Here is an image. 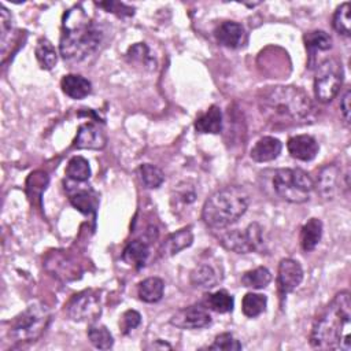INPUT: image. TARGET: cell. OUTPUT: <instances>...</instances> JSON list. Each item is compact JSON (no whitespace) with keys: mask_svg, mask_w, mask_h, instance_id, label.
<instances>
[{"mask_svg":"<svg viewBox=\"0 0 351 351\" xmlns=\"http://www.w3.org/2000/svg\"><path fill=\"white\" fill-rule=\"evenodd\" d=\"M165 292V282L159 277H148L138 284V298L145 303H156L162 299Z\"/></svg>","mask_w":351,"mask_h":351,"instance_id":"cb8c5ba5","label":"cell"},{"mask_svg":"<svg viewBox=\"0 0 351 351\" xmlns=\"http://www.w3.org/2000/svg\"><path fill=\"white\" fill-rule=\"evenodd\" d=\"M195 129L199 133L217 134L222 130V111L218 106L208 107L195 121Z\"/></svg>","mask_w":351,"mask_h":351,"instance_id":"7402d4cb","label":"cell"},{"mask_svg":"<svg viewBox=\"0 0 351 351\" xmlns=\"http://www.w3.org/2000/svg\"><path fill=\"white\" fill-rule=\"evenodd\" d=\"M221 244L236 254L258 251L263 245V229L258 222H252L244 230H233L221 236Z\"/></svg>","mask_w":351,"mask_h":351,"instance_id":"ba28073f","label":"cell"},{"mask_svg":"<svg viewBox=\"0 0 351 351\" xmlns=\"http://www.w3.org/2000/svg\"><path fill=\"white\" fill-rule=\"evenodd\" d=\"M241 343L229 332L215 336L213 344L208 346V350H223V351H239L241 350Z\"/></svg>","mask_w":351,"mask_h":351,"instance_id":"836d02e7","label":"cell"},{"mask_svg":"<svg viewBox=\"0 0 351 351\" xmlns=\"http://www.w3.org/2000/svg\"><path fill=\"white\" fill-rule=\"evenodd\" d=\"M149 255V247L145 241L143 240H132L126 244V247L122 251V261L134 267V269H141L144 267L147 259Z\"/></svg>","mask_w":351,"mask_h":351,"instance_id":"d6986e66","label":"cell"},{"mask_svg":"<svg viewBox=\"0 0 351 351\" xmlns=\"http://www.w3.org/2000/svg\"><path fill=\"white\" fill-rule=\"evenodd\" d=\"M288 152L292 158L303 162L313 160L319 149L317 140L310 134H298L288 138L287 143Z\"/></svg>","mask_w":351,"mask_h":351,"instance_id":"5bb4252c","label":"cell"},{"mask_svg":"<svg viewBox=\"0 0 351 351\" xmlns=\"http://www.w3.org/2000/svg\"><path fill=\"white\" fill-rule=\"evenodd\" d=\"M66 176L75 182H84L90 177L89 162L82 156H73L66 166Z\"/></svg>","mask_w":351,"mask_h":351,"instance_id":"f1b7e54d","label":"cell"},{"mask_svg":"<svg viewBox=\"0 0 351 351\" xmlns=\"http://www.w3.org/2000/svg\"><path fill=\"white\" fill-rule=\"evenodd\" d=\"M88 339L99 350H108L114 344V337L110 330L100 324H90L88 328Z\"/></svg>","mask_w":351,"mask_h":351,"instance_id":"4dcf8cb0","label":"cell"},{"mask_svg":"<svg viewBox=\"0 0 351 351\" xmlns=\"http://www.w3.org/2000/svg\"><path fill=\"white\" fill-rule=\"evenodd\" d=\"M281 149H282V144L278 138L271 136H265L259 138L255 143V145L251 148L250 156L252 160L259 163L271 162L276 158H278V155L281 154Z\"/></svg>","mask_w":351,"mask_h":351,"instance_id":"2e32d148","label":"cell"},{"mask_svg":"<svg viewBox=\"0 0 351 351\" xmlns=\"http://www.w3.org/2000/svg\"><path fill=\"white\" fill-rule=\"evenodd\" d=\"M274 192L285 202L304 203L310 199L314 189V181L310 174L302 169H277L273 174Z\"/></svg>","mask_w":351,"mask_h":351,"instance_id":"8992f818","label":"cell"},{"mask_svg":"<svg viewBox=\"0 0 351 351\" xmlns=\"http://www.w3.org/2000/svg\"><path fill=\"white\" fill-rule=\"evenodd\" d=\"M350 99H351V92H350V89H347L340 100V110H341V115H343L346 123L350 122Z\"/></svg>","mask_w":351,"mask_h":351,"instance_id":"74e56055","label":"cell"},{"mask_svg":"<svg viewBox=\"0 0 351 351\" xmlns=\"http://www.w3.org/2000/svg\"><path fill=\"white\" fill-rule=\"evenodd\" d=\"M141 324V315L136 310H126L121 319H119V328L123 335H128L133 329H136Z\"/></svg>","mask_w":351,"mask_h":351,"instance_id":"e575fe53","label":"cell"},{"mask_svg":"<svg viewBox=\"0 0 351 351\" xmlns=\"http://www.w3.org/2000/svg\"><path fill=\"white\" fill-rule=\"evenodd\" d=\"M267 306V298L262 293L248 292L243 296L241 300V311L248 318H255L261 315Z\"/></svg>","mask_w":351,"mask_h":351,"instance_id":"4316f807","label":"cell"},{"mask_svg":"<svg viewBox=\"0 0 351 351\" xmlns=\"http://www.w3.org/2000/svg\"><path fill=\"white\" fill-rule=\"evenodd\" d=\"M333 29L343 36H350L351 30V21H350V3H343L333 14L332 19Z\"/></svg>","mask_w":351,"mask_h":351,"instance_id":"d6a6232c","label":"cell"},{"mask_svg":"<svg viewBox=\"0 0 351 351\" xmlns=\"http://www.w3.org/2000/svg\"><path fill=\"white\" fill-rule=\"evenodd\" d=\"M96 5L104 8L108 12H112L118 16H130L134 14L133 7H129L125 3H119V1H103V3H96Z\"/></svg>","mask_w":351,"mask_h":351,"instance_id":"d590c367","label":"cell"},{"mask_svg":"<svg viewBox=\"0 0 351 351\" xmlns=\"http://www.w3.org/2000/svg\"><path fill=\"white\" fill-rule=\"evenodd\" d=\"M221 281V273L211 263H200L191 273V282L196 288L210 289Z\"/></svg>","mask_w":351,"mask_h":351,"instance_id":"ffe728a7","label":"cell"},{"mask_svg":"<svg viewBox=\"0 0 351 351\" xmlns=\"http://www.w3.org/2000/svg\"><path fill=\"white\" fill-rule=\"evenodd\" d=\"M250 195L240 185H229L214 192L203 204L202 218L213 229H223L236 222L248 208Z\"/></svg>","mask_w":351,"mask_h":351,"instance_id":"277c9868","label":"cell"},{"mask_svg":"<svg viewBox=\"0 0 351 351\" xmlns=\"http://www.w3.org/2000/svg\"><path fill=\"white\" fill-rule=\"evenodd\" d=\"M261 114L270 122H298L311 111L308 95L292 85H276L263 89L258 99Z\"/></svg>","mask_w":351,"mask_h":351,"instance_id":"3957f363","label":"cell"},{"mask_svg":"<svg viewBox=\"0 0 351 351\" xmlns=\"http://www.w3.org/2000/svg\"><path fill=\"white\" fill-rule=\"evenodd\" d=\"M271 281V273L265 266H258L252 270H248L243 273L241 276V284L247 288L252 289H262L267 287Z\"/></svg>","mask_w":351,"mask_h":351,"instance_id":"484cf974","label":"cell"},{"mask_svg":"<svg viewBox=\"0 0 351 351\" xmlns=\"http://www.w3.org/2000/svg\"><path fill=\"white\" fill-rule=\"evenodd\" d=\"M51 317L52 314L45 304H30L10 322L8 335L15 343L34 341L45 332Z\"/></svg>","mask_w":351,"mask_h":351,"instance_id":"5b68a950","label":"cell"},{"mask_svg":"<svg viewBox=\"0 0 351 351\" xmlns=\"http://www.w3.org/2000/svg\"><path fill=\"white\" fill-rule=\"evenodd\" d=\"M343 66L335 58L318 63L314 77V95L321 103L332 101L343 84Z\"/></svg>","mask_w":351,"mask_h":351,"instance_id":"52a82bcc","label":"cell"},{"mask_svg":"<svg viewBox=\"0 0 351 351\" xmlns=\"http://www.w3.org/2000/svg\"><path fill=\"white\" fill-rule=\"evenodd\" d=\"M101 30L92 22L85 10L77 4L62 18L59 51L64 60L80 62L92 55L101 43Z\"/></svg>","mask_w":351,"mask_h":351,"instance_id":"7a4b0ae2","label":"cell"},{"mask_svg":"<svg viewBox=\"0 0 351 351\" xmlns=\"http://www.w3.org/2000/svg\"><path fill=\"white\" fill-rule=\"evenodd\" d=\"M192 243H193V233L191 228L180 229L165 239V241L159 247V255L160 256L176 255L180 251L188 248Z\"/></svg>","mask_w":351,"mask_h":351,"instance_id":"e0dca14e","label":"cell"},{"mask_svg":"<svg viewBox=\"0 0 351 351\" xmlns=\"http://www.w3.org/2000/svg\"><path fill=\"white\" fill-rule=\"evenodd\" d=\"M195 199H196V193L192 188H189V186L188 188L186 186L177 188V192H176V200L177 202L181 200L182 204H189V203L195 202Z\"/></svg>","mask_w":351,"mask_h":351,"instance_id":"8d00e7d4","label":"cell"},{"mask_svg":"<svg viewBox=\"0 0 351 351\" xmlns=\"http://www.w3.org/2000/svg\"><path fill=\"white\" fill-rule=\"evenodd\" d=\"M214 36L219 45L233 49L240 47L244 37V27L234 21H225L215 27Z\"/></svg>","mask_w":351,"mask_h":351,"instance_id":"9a60e30c","label":"cell"},{"mask_svg":"<svg viewBox=\"0 0 351 351\" xmlns=\"http://www.w3.org/2000/svg\"><path fill=\"white\" fill-rule=\"evenodd\" d=\"M66 313L73 321L95 322L101 314L100 296L93 289H85L69 300Z\"/></svg>","mask_w":351,"mask_h":351,"instance_id":"9c48e42d","label":"cell"},{"mask_svg":"<svg viewBox=\"0 0 351 351\" xmlns=\"http://www.w3.org/2000/svg\"><path fill=\"white\" fill-rule=\"evenodd\" d=\"M106 143L107 137L103 129L93 122H86L80 126L73 145L78 149H101Z\"/></svg>","mask_w":351,"mask_h":351,"instance_id":"4fadbf2b","label":"cell"},{"mask_svg":"<svg viewBox=\"0 0 351 351\" xmlns=\"http://www.w3.org/2000/svg\"><path fill=\"white\" fill-rule=\"evenodd\" d=\"M60 88L66 96L74 100L84 99L92 92L90 81L80 74H66L60 80Z\"/></svg>","mask_w":351,"mask_h":351,"instance_id":"ac0fdd59","label":"cell"},{"mask_svg":"<svg viewBox=\"0 0 351 351\" xmlns=\"http://www.w3.org/2000/svg\"><path fill=\"white\" fill-rule=\"evenodd\" d=\"M206 306L217 313L225 314L233 310L234 300H233V296L226 289H219L207 295Z\"/></svg>","mask_w":351,"mask_h":351,"instance_id":"f546056e","label":"cell"},{"mask_svg":"<svg viewBox=\"0 0 351 351\" xmlns=\"http://www.w3.org/2000/svg\"><path fill=\"white\" fill-rule=\"evenodd\" d=\"M306 49L308 51V66L313 67L317 52H324L332 48V37L324 30H310L303 37Z\"/></svg>","mask_w":351,"mask_h":351,"instance_id":"44dd1931","label":"cell"},{"mask_svg":"<svg viewBox=\"0 0 351 351\" xmlns=\"http://www.w3.org/2000/svg\"><path fill=\"white\" fill-rule=\"evenodd\" d=\"M350 292L341 291L332 299V302L315 319L310 333L311 347L321 350L350 351Z\"/></svg>","mask_w":351,"mask_h":351,"instance_id":"6da1fadb","label":"cell"},{"mask_svg":"<svg viewBox=\"0 0 351 351\" xmlns=\"http://www.w3.org/2000/svg\"><path fill=\"white\" fill-rule=\"evenodd\" d=\"M34 53H36V59L40 63L41 69L51 70L56 64V62H58L56 49L52 45V43L49 40H47V38H40L37 41Z\"/></svg>","mask_w":351,"mask_h":351,"instance_id":"83f0119b","label":"cell"},{"mask_svg":"<svg viewBox=\"0 0 351 351\" xmlns=\"http://www.w3.org/2000/svg\"><path fill=\"white\" fill-rule=\"evenodd\" d=\"M138 174L141 178V182L149 189L159 188L165 181L163 171L151 163H143L138 167Z\"/></svg>","mask_w":351,"mask_h":351,"instance_id":"1f68e13d","label":"cell"},{"mask_svg":"<svg viewBox=\"0 0 351 351\" xmlns=\"http://www.w3.org/2000/svg\"><path fill=\"white\" fill-rule=\"evenodd\" d=\"M303 280V269L300 263L291 258H284L278 263L277 287L280 298L284 299L289 292L296 289Z\"/></svg>","mask_w":351,"mask_h":351,"instance_id":"7c38bea8","label":"cell"},{"mask_svg":"<svg viewBox=\"0 0 351 351\" xmlns=\"http://www.w3.org/2000/svg\"><path fill=\"white\" fill-rule=\"evenodd\" d=\"M170 324L180 329H200L211 324V315L204 306L192 304L173 314Z\"/></svg>","mask_w":351,"mask_h":351,"instance_id":"8fae6325","label":"cell"},{"mask_svg":"<svg viewBox=\"0 0 351 351\" xmlns=\"http://www.w3.org/2000/svg\"><path fill=\"white\" fill-rule=\"evenodd\" d=\"M348 173H341V169L335 165H326L322 167L317 176V181H314V188L324 199H335L341 193V189H348Z\"/></svg>","mask_w":351,"mask_h":351,"instance_id":"30bf717a","label":"cell"},{"mask_svg":"<svg viewBox=\"0 0 351 351\" xmlns=\"http://www.w3.org/2000/svg\"><path fill=\"white\" fill-rule=\"evenodd\" d=\"M71 204L84 214H95L97 207V196L90 189H74L69 192Z\"/></svg>","mask_w":351,"mask_h":351,"instance_id":"d4e9b609","label":"cell"},{"mask_svg":"<svg viewBox=\"0 0 351 351\" xmlns=\"http://www.w3.org/2000/svg\"><path fill=\"white\" fill-rule=\"evenodd\" d=\"M322 237V222L318 218H310L300 229V247L303 251H313Z\"/></svg>","mask_w":351,"mask_h":351,"instance_id":"603a6c76","label":"cell"}]
</instances>
